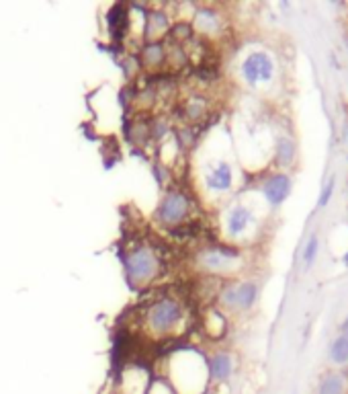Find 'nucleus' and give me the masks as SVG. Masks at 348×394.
Masks as SVG:
<instances>
[{"mask_svg":"<svg viewBox=\"0 0 348 394\" xmlns=\"http://www.w3.org/2000/svg\"><path fill=\"white\" fill-rule=\"evenodd\" d=\"M328 359L334 366V370H342L348 366V337L347 335H338L334 337L328 347Z\"/></svg>","mask_w":348,"mask_h":394,"instance_id":"19","label":"nucleus"},{"mask_svg":"<svg viewBox=\"0 0 348 394\" xmlns=\"http://www.w3.org/2000/svg\"><path fill=\"white\" fill-rule=\"evenodd\" d=\"M141 329L152 339H173L178 333H183L189 310L183 298L173 294H162L152 298L139 314Z\"/></svg>","mask_w":348,"mask_h":394,"instance_id":"1","label":"nucleus"},{"mask_svg":"<svg viewBox=\"0 0 348 394\" xmlns=\"http://www.w3.org/2000/svg\"><path fill=\"white\" fill-rule=\"evenodd\" d=\"M201 185L209 196L224 197L236 189V169L226 156L209 159L201 171Z\"/></svg>","mask_w":348,"mask_h":394,"instance_id":"9","label":"nucleus"},{"mask_svg":"<svg viewBox=\"0 0 348 394\" xmlns=\"http://www.w3.org/2000/svg\"><path fill=\"white\" fill-rule=\"evenodd\" d=\"M261 196L271 210L281 208L293 191V177L285 171H268L259 183Z\"/></svg>","mask_w":348,"mask_h":394,"instance_id":"10","label":"nucleus"},{"mask_svg":"<svg viewBox=\"0 0 348 394\" xmlns=\"http://www.w3.org/2000/svg\"><path fill=\"white\" fill-rule=\"evenodd\" d=\"M334 191H336V175H332L330 179L324 183V187L320 191V199H317V208H326L334 197Z\"/></svg>","mask_w":348,"mask_h":394,"instance_id":"22","label":"nucleus"},{"mask_svg":"<svg viewBox=\"0 0 348 394\" xmlns=\"http://www.w3.org/2000/svg\"><path fill=\"white\" fill-rule=\"evenodd\" d=\"M317 257H320V234L312 233L310 238L305 240V245H303V251H301V263H303V267L312 269L313 263L317 261Z\"/></svg>","mask_w":348,"mask_h":394,"instance_id":"20","label":"nucleus"},{"mask_svg":"<svg viewBox=\"0 0 348 394\" xmlns=\"http://www.w3.org/2000/svg\"><path fill=\"white\" fill-rule=\"evenodd\" d=\"M222 222H224V236L227 245H236L240 249H244L246 243H252L261 228V215L242 199H236L227 206L222 215Z\"/></svg>","mask_w":348,"mask_h":394,"instance_id":"5","label":"nucleus"},{"mask_svg":"<svg viewBox=\"0 0 348 394\" xmlns=\"http://www.w3.org/2000/svg\"><path fill=\"white\" fill-rule=\"evenodd\" d=\"M207 372L209 384L215 386H226L232 378L238 372V358L236 353L227 349H215L213 353L207 356Z\"/></svg>","mask_w":348,"mask_h":394,"instance_id":"12","label":"nucleus"},{"mask_svg":"<svg viewBox=\"0 0 348 394\" xmlns=\"http://www.w3.org/2000/svg\"><path fill=\"white\" fill-rule=\"evenodd\" d=\"M347 183H348V181H347Z\"/></svg>","mask_w":348,"mask_h":394,"instance_id":"28","label":"nucleus"},{"mask_svg":"<svg viewBox=\"0 0 348 394\" xmlns=\"http://www.w3.org/2000/svg\"><path fill=\"white\" fill-rule=\"evenodd\" d=\"M313 394H348V374L342 370H326L317 378Z\"/></svg>","mask_w":348,"mask_h":394,"instance_id":"17","label":"nucleus"},{"mask_svg":"<svg viewBox=\"0 0 348 394\" xmlns=\"http://www.w3.org/2000/svg\"><path fill=\"white\" fill-rule=\"evenodd\" d=\"M173 27V18L162 9H148L143 21V43L150 41H164Z\"/></svg>","mask_w":348,"mask_h":394,"instance_id":"13","label":"nucleus"},{"mask_svg":"<svg viewBox=\"0 0 348 394\" xmlns=\"http://www.w3.org/2000/svg\"><path fill=\"white\" fill-rule=\"evenodd\" d=\"M150 140V119H136L129 129V142L134 146H146Z\"/></svg>","mask_w":348,"mask_h":394,"instance_id":"21","label":"nucleus"},{"mask_svg":"<svg viewBox=\"0 0 348 394\" xmlns=\"http://www.w3.org/2000/svg\"><path fill=\"white\" fill-rule=\"evenodd\" d=\"M238 72L242 82L250 90L271 89L278 74L277 60L266 50H252L242 58Z\"/></svg>","mask_w":348,"mask_h":394,"instance_id":"8","label":"nucleus"},{"mask_svg":"<svg viewBox=\"0 0 348 394\" xmlns=\"http://www.w3.org/2000/svg\"><path fill=\"white\" fill-rule=\"evenodd\" d=\"M344 41H347V48H348V31H347V36H344Z\"/></svg>","mask_w":348,"mask_h":394,"instance_id":"27","label":"nucleus"},{"mask_svg":"<svg viewBox=\"0 0 348 394\" xmlns=\"http://www.w3.org/2000/svg\"><path fill=\"white\" fill-rule=\"evenodd\" d=\"M342 263H344V265H347V267H348V251L344 252V257H342Z\"/></svg>","mask_w":348,"mask_h":394,"instance_id":"25","label":"nucleus"},{"mask_svg":"<svg viewBox=\"0 0 348 394\" xmlns=\"http://www.w3.org/2000/svg\"><path fill=\"white\" fill-rule=\"evenodd\" d=\"M127 282L134 289H143L154 284L164 271V259L152 243H136L123 255Z\"/></svg>","mask_w":348,"mask_h":394,"instance_id":"3","label":"nucleus"},{"mask_svg":"<svg viewBox=\"0 0 348 394\" xmlns=\"http://www.w3.org/2000/svg\"><path fill=\"white\" fill-rule=\"evenodd\" d=\"M195 267L207 277H222L224 282L234 277L244 263V251L236 245H205L195 252Z\"/></svg>","mask_w":348,"mask_h":394,"instance_id":"4","label":"nucleus"},{"mask_svg":"<svg viewBox=\"0 0 348 394\" xmlns=\"http://www.w3.org/2000/svg\"><path fill=\"white\" fill-rule=\"evenodd\" d=\"M203 394H217V393H215V390H213V388H209L207 393H203Z\"/></svg>","mask_w":348,"mask_h":394,"instance_id":"26","label":"nucleus"},{"mask_svg":"<svg viewBox=\"0 0 348 394\" xmlns=\"http://www.w3.org/2000/svg\"><path fill=\"white\" fill-rule=\"evenodd\" d=\"M191 27L199 39L211 41L224 36L226 18L215 6H197L191 17Z\"/></svg>","mask_w":348,"mask_h":394,"instance_id":"11","label":"nucleus"},{"mask_svg":"<svg viewBox=\"0 0 348 394\" xmlns=\"http://www.w3.org/2000/svg\"><path fill=\"white\" fill-rule=\"evenodd\" d=\"M203 329L209 339H224L227 333V314L222 312L217 306H209L203 314Z\"/></svg>","mask_w":348,"mask_h":394,"instance_id":"18","label":"nucleus"},{"mask_svg":"<svg viewBox=\"0 0 348 394\" xmlns=\"http://www.w3.org/2000/svg\"><path fill=\"white\" fill-rule=\"evenodd\" d=\"M148 394H176L173 390V386L166 382V378H154L150 388H148Z\"/></svg>","mask_w":348,"mask_h":394,"instance_id":"23","label":"nucleus"},{"mask_svg":"<svg viewBox=\"0 0 348 394\" xmlns=\"http://www.w3.org/2000/svg\"><path fill=\"white\" fill-rule=\"evenodd\" d=\"M166 382L176 394H203L211 388L207 372V356L195 349H180L170 358Z\"/></svg>","mask_w":348,"mask_h":394,"instance_id":"2","label":"nucleus"},{"mask_svg":"<svg viewBox=\"0 0 348 394\" xmlns=\"http://www.w3.org/2000/svg\"><path fill=\"white\" fill-rule=\"evenodd\" d=\"M195 199L185 187H166L154 212V220L162 228L173 233L176 228H183L191 224Z\"/></svg>","mask_w":348,"mask_h":394,"instance_id":"6","label":"nucleus"},{"mask_svg":"<svg viewBox=\"0 0 348 394\" xmlns=\"http://www.w3.org/2000/svg\"><path fill=\"white\" fill-rule=\"evenodd\" d=\"M340 333H342V335H347V337H348V316L344 319V323L340 324Z\"/></svg>","mask_w":348,"mask_h":394,"instance_id":"24","label":"nucleus"},{"mask_svg":"<svg viewBox=\"0 0 348 394\" xmlns=\"http://www.w3.org/2000/svg\"><path fill=\"white\" fill-rule=\"evenodd\" d=\"M261 298V286L256 279H226L217 294V308L226 314H248Z\"/></svg>","mask_w":348,"mask_h":394,"instance_id":"7","label":"nucleus"},{"mask_svg":"<svg viewBox=\"0 0 348 394\" xmlns=\"http://www.w3.org/2000/svg\"><path fill=\"white\" fill-rule=\"evenodd\" d=\"M297 161V142L289 134H281L273 148V164L275 171H285L289 173V169Z\"/></svg>","mask_w":348,"mask_h":394,"instance_id":"16","label":"nucleus"},{"mask_svg":"<svg viewBox=\"0 0 348 394\" xmlns=\"http://www.w3.org/2000/svg\"><path fill=\"white\" fill-rule=\"evenodd\" d=\"M166 41H150L139 48V66L148 72H162L166 68Z\"/></svg>","mask_w":348,"mask_h":394,"instance_id":"15","label":"nucleus"},{"mask_svg":"<svg viewBox=\"0 0 348 394\" xmlns=\"http://www.w3.org/2000/svg\"><path fill=\"white\" fill-rule=\"evenodd\" d=\"M178 113L185 122V126H201L209 115H211V105H209L207 97L203 95H191L189 99H185L178 105Z\"/></svg>","mask_w":348,"mask_h":394,"instance_id":"14","label":"nucleus"}]
</instances>
